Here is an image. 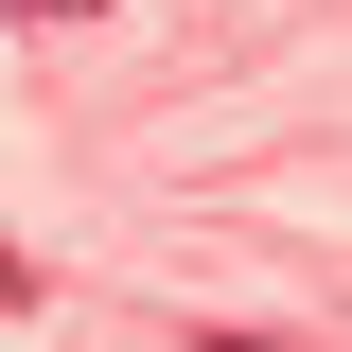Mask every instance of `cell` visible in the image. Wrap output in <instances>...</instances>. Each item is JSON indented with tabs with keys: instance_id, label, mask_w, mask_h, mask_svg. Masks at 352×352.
<instances>
[{
	"instance_id": "1",
	"label": "cell",
	"mask_w": 352,
	"mask_h": 352,
	"mask_svg": "<svg viewBox=\"0 0 352 352\" xmlns=\"http://www.w3.org/2000/svg\"><path fill=\"white\" fill-rule=\"evenodd\" d=\"M0 18H106V0H0Z\"/></svg>"
}]
</instances>
